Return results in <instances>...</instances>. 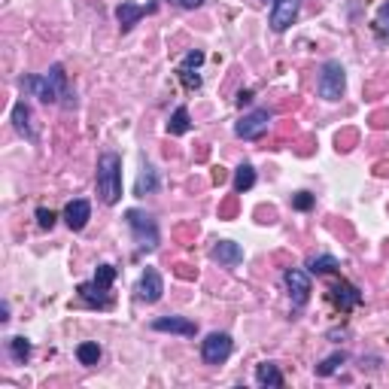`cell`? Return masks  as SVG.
<instances>
[{"instance_id":"8","label":"cell","mask_w":389,"mask_h":389,"mask_svg":"<svg viewBox=\"0 0 389 389\" xmlns=\"http://www.w3.org/2000/svg\"><path fill=\"white\" fill-rule=\"evenodd\" d=\"M283 283H286V289H289L292 304H295V307H304L307 298H311V277H307L304 271H298V268H289V271L283 274Z\"/></svg>"},{"instance_id":"3","label":"cell","mask_w":389,"mask_h":389,"mask_svg":"<svg viewBox=\"0 0 389 389\" xmlns=\"http://www.w3.org/2000/svg\"><path fill=\"white\" fill-rule=\"evenodd\" d=\"M116 280V268L113 265H101L98 274H94L92 283H79V298L89 301L94 307H109L113 304V298H109V286Z\"/></svg>"},{"instance_id":"30","label":"cell","mask_w":389,"mask_h":389,"mask_svg":"<svg viewBox=\"0 0 389 389\" xmlns=\"http://www.w3.org/2000/svg\"><path fill=\"white\" fill-rule=\"evenodd\" d=\"M386 19H389V0L377 10V25H380V21H386Z\"/></svg>"},{"instance_id":"26","label":"cell","mask_w":389,"mask_h":389,"mask_svg":"<svg viewBox=\"0 0 389 389\" xmlns=\"http://www.w3.org/2000/svg\"><path fill=\"white\" fill-rule=\"evenodd\" d=\"M55 213L52 210H46V207H40V210H36V222H40V229H52V225H55Z\"/></svg>"},{"instance_id":"32","label":"cell","mask_w":389,"mask_h":389,"mask_svg":"<svg viewBox=\"0 0 389 389\" xmlns=\"http://www.w3.org/2000/svg\"><path fill=\"white\" fill-rule=\"evenodd\" d=\"M6 319H10V304L3 301V304H0V322H6Z\"/></svg>"},{"instance_id":"4","label":"cell","mask_w":389,"mask_h":389,"mask_svg":"<svg viewBox=\"0 0 389 389\" xmlns=\"http://www.w3.org/2000/svg\"><path fill=\"white\" fill-rule=\"evenodd\" d=\"M125 222H128V229H131V234H134V240H137V246H140L143 253L158 249V225H156V219H152L149 213L128 210V213H125Z\"/></svg>"},{"instance_id":"12","label":"cell","mask_w":389,"mask_h":389,"mask_svg":"<svg viewBox=\"0 0 389 389\" xmlns=\"http://www.w3.org/2000/svg\"><path fill=\"white\" fill-rule=\"evenodd\" d=\"M210 255H213V262H219L225 268H238L244 262V249H240V244H234V240H219L210 249Z\"/></svg>"},{"instance_id":"13","label":"cell","mask_w":389,"mask_h":389,"mask_svg":"<svg viewBox=\"0 0 389 389\" xmlns=\"http://www.w3.org/2000/svg\"><path fill=\"white\" fill-rule=\"evenodd\" d=\"M156 6H140V3H131V0H122V6L116 10V19H119V25H122V31H131V28L140 21L146 12H152Z\"/></svg>"},{"instance_id":"24","label":"cell","mask_w":389,"mask_h":389,"mask_svg":"<svg viewBox=\"0 0 389 389\" xmlns=\"http://www.w3.org/2000/svg\"><path fill=\"white\" fill-rule=\"evenodd\" d=\"M344 362H347V356H344V353H335V356H328L326 362L317 365V374H319V377H328V374H335L337 365H344Z\"/></svg>"},{"instance_id":"14","label":"cell","mask_w":389,"mask_h":389,"mask_svg":"<svg viewBox=\"0 0 389 389\" xmlns=\"http://www.w3.org/2000/svg\"><path fill=\"white\" fill-rule=\"evenodd\" d=\"M156 332H171V335H182V337H195V322L192 319H182V317H158L152 322Z\"/></svg>"},{"instance_id":"10","label":"cell","mask_w":389,"mask_h":389,"mask_svg":"<svg viewBox=\"0 0 389 389\" xmlns=\"http://www.w3.org/2000/svg\"><path fill=\"white\" fill-rule=\"evenodd\" d=\"M298 6H301V0H274V10H271V28H274L277 34L286 31V28L295 21Z\"/></svg>"},{"instance_id":"7","label":"cell","mask_w":389,"mask_h":389,"mask_svg":"<svg viewBox=\"0 0 389 389\" xmlns=\"http://www.w3.org/2000/svg\"><path fill=\"white\" fill-rule=\"evenodd\" d=\"M268 125H271L268 109H253V113H246L244 119L234 125V134H238L240 140H259V137L268 131Z\"/></svg>"},{"instance_id":"20","label":"cell","mask_w":389,"mask_h":389,"mask_svg":"<svg viewBox=\"0 0 389 389\" xmlns=\"http://www.w3.org/2000/svg\"><path fill=\"white\" fill-rule=\"evenodd\" d=\"M307 268H311V274H332L337 271V259L335 255H313V259H307Z\"/></svg>"},{"instance_id":"27","label":"cell","mask_w":389,"mask_h":389,"mask_svg":"<svg viewBox=\"0 0 389 389\" xmlns=\"http://www.w3.org/2000/svg\"><path fill=\"white\" fill-rule=\"evenodd\" d=\"M292 207L295 210H311L313 207V195L311 192H298L295 198H292Z\"/></svg>"},{"instance_id":"1","label":"cell","mask_w":389,"mask_h":389,"mask_svg":"<svg viewBox=\"0 0 389 389\" xmlns=\"http://www.w3.org/2000/svg\"><path fill=\"white\" fill-rule=\"evenodd\" d=\"M21 89H31L43 104H58L61 101L64 107H73V94L67 89V73H64L61 64H52L46 76H25L21 79Z\"/></svg>"},{"instance_id":"22","label":"cell","mask_w":389,"mask_h":389,"mask_svg":"<svg viewBox=\"0 0 389 389\" xmlns=\"http://www.w3.org/2000/svg\"><path fill=\"white\" fill-rule=\"evenodd\" d=\"M76 359L83 365H98L101 362V347H98V344H92V341L79 344V347H76Z\"/></svg>"},{"instance_id":"11","label":"cell","mask_w":389,"mask_h":389,"mask_svg":"<svg viewBox=\"0 0 389 389\" xmlns=\"http://www.w3.org/2000/svg\"><path fill=\"white\" fill-rule=\"evenodd\" d=\"M89 219H92V204L85 201V198H76V201H70L67 207H64V222H67L73 231H83L85 225H89Z\"/></svg>"},{"instance_id":"21","label":"cell","mask_w":389,"mask_h":389,"mask_svg":"<svg viewBox=\"0 0 389 389\" xmlns=\"http://www.w3.org/2000/svg\"><path fill=\"white\" fill-rule=\"evenodd\" d=\"M253 186H255V171L249 165H240L238 174H234V192H246Z\"/></svg>"},{"instance_id":"29","label":"cell","mask_w":389,"mask_h":389,"mask_svg":"<svg viewBox=\"0 0 389 389\" xmlns=\"http://www.w3.org/2000/svg\"><path fill=\"white\" fill-rule=\"evenodd\" d=\"M177 6H182V10H198V6L204 3V0H174Z\"/></svg>"},{"instance_id":"9","label":"cell","mask_w":389,"mask_h":389,"mask_svg":"<svg viewBox=\"0 0 389 389\" xmlns=\"http://www.w3.org/2000/svg\"><path fill=\"white\" fill-rule=\"evenodd\" d=\"M161 292H165V280H161V274L156 268H146L140 283H137V295H140V301H146V304H156V301L161 298Z\"/></svg>"},{"instance_id":"17","label":"cell","mask_w":389,"mask_h":389,"mask_svg":"<svg viewBox=\"0 0 389 389\" xmlns=\"http://www.w3.org/2000/svg\"><path fill=\"white\" fill-rule=\"evenodd\" d=\"M156 189H158L156 167H152V165H143L140 177H137V182H134V195H137V198H143V195H152Z\"/></svg>"},{"instance_id":"28","label":"cell","mask_w":389,"mask_h":389,"mask_svg":"<svg viewBox=\"0 0 389 389\" xmlns=\"http://www.w3.org/2000/svg\"><path fill=\"white\" fill-rule=\"evenodd\" d=\"M201 61H204V55H201V52H189V55H186V61H182V64H186V67H198Z\"/></svg>"},{"instance_id":"31","label":"cell","mask_w":389,"mask_h":389,"mask_svg":"<svg viewBox=\"0 0 389 389\" xmlns=\"http://www.w3.org/2000/svg\"><path fill=\"white\" fill-rule=\"evenodd\" d=\"M249 101H253V92H249V89L238 94V104H240V107H244V104H249Z\"/></svg>"},{"instance_id":"15","label":"cell","mask_w":389,"mask_h":389,"mask_svg":"<svg viewBox=\"0 0 389 389\" xmlns=\"http://www.w3.org/2000/svg\"><path fill=\"white\" fill-rule=\"evenodd\" d=\"M332 298L337 301V307H341V311H353L359 301H362V292H359L353 283H337L335 289H332Z\"/></svg>"},{"instance_id":"16","label":"cell","mask_w":389,"mask_h":389,"mask_svg":"<svg viewBox=\"0 0 389 389\" xmlns=\"http://www.w3.org/2000/svg\"><path fill=\"white\" fill-rule=\"evenodd\" d=\"M12 125H16V131L21 137H28V140H34V128H31V109H28L25 101H19L16 107H12Z\"/></svg>"},{"instance_id":"23","label":"cell","mask_w":389,"mask_h":389,"mask_svg":"<svg viewBox=\"0 0 389 389\" xmlns=\"http://www.w3.org/2000/svg\"><path fill=\"white\" fill-rule=\"evenodd\" d=\"M10 353L16 362H25L28 356H31V344H28V337H10Z\"/></svg>"},{"instance_id":"2","label":"cell","mask_w":389,"mask_h":389,"mask_svg":"<svg viewBox=\"0 0 389 389\" xmlns=\"http://www.w3.org/2000/svg\"><path fill=\"white\" fill-rule=\"evenodd\" d=\"M98 195L104 204H116L122 198V158L116 152H104L98 158Z\"/></svg>"},{"instance_id":"5","label":"cell","mask_w":389,"mask_h":389,"mask_svg":"<svg viewBox=\"0 0 389 389\" xmlns=\"http://www.w3.org/2000/svg\"><path fill=\"white\" fill-rule=\"evenodd\" d=\"M344 89H347V73H344L341 61L332 58V61L322 64L319 79H317V92H319V98H326V101H341Z\"/></svg>"},{"instance_id":"18","label":"cell","mask_w":389,"mask_h":389,"mask_svg":"<svg viewBox=\"0 0 389 389\" xmlns=\"http://www.w3.org/2000/svg\"><path fill=\"white\" fill-rule=\"evenodd\" d=\"M255 383H259V386H271V389H280L283 386V374L277 371V365L262 362L259 368H255Z\"/></svg>"},{"instance_id":"6","label":"cell","mask_w":389,"mask_h":389,"mask_svg":"<svg viewBox=\"0 0 389 389\" xmlns=\"http://www.w3.org/2000/svg\"><path fill=\"white\" fill-rule=\"evenodd\" d=\"M231 356V335L225 332H210L201 341V359L207 365H222Z\"/></svg>"},{"instance_id":"19","label":"cell","mask_w":389,"mask_h":389,"mask_svg":"<svg viewBox=\"0 0 389 389\" xmlns=\"http://www.w3.org/2000/svg\"><path fill=\"white\" fill-rule=\"evenodd\" d=\"M192 128V122H189V109L186 107H177L171 116V122H167V131L171 134H186V131Z\"/></svg>"},{"instance_id":"25","label":"cell","mask_w":389,"mask_h":389,"mask_svg":"<svg viewBox=\"0 0 389 389\" xmlns=\"http://www.w3.org/2000/svg\"><path fill=\"white\" fill-rule=\"evenodd\" d=\"M180 79H182V85H186V89H201V76L192 73V67H186V64L180 67Z\"/></svg>"}]
</instances>
